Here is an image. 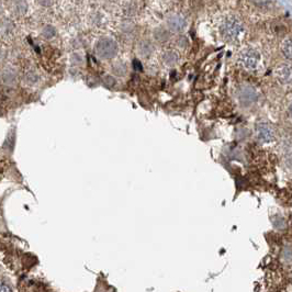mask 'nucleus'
Listing matches in <instances>:
<instances>
[{
  "mask_svg": "<svg viewBox=\"0 0 292 292\" xmlns=\"http://www.w3.org/2000/svg\"><path fill=\"white\" fill-rule=\"evenodd\" d=\"M257 139L261 143H269L275 140V131L268 123H260L256 129Z\"/></svg>",
  "mask_w": 292,
  "mask_h": 292,
  "instance_id": "nucleus-4",
  "label": "nucleus"
},
{
  "mask_svg": "<svg viewBox=\"0 0 292 292\" xmlns=\"http://www.w3.org/2000/svg\"><path fill=\"white\" fill-rule=\"evenodd\" d=\"M167 26L168 28L175 32H180L186 28V21L184 18L179 16H173L169 17L167 20Z\"/></svg>",
  "mask_w": 292,
  "mask_h": 292,
  "instance_id": "nucleus-5",
  "label": "nucleus"
},
{
  "mask_svg": "<svg viewBox=\"0 0 292 292\" xmlns=\"http://www.w3.org/2000/svg\"><path fill=\"white\" fill-rule=\"evenodd\" d=\"M260 55L255 49H246L241 55V63L246 69L253 70L258 66Z\"/></svg>",
  "mask_w": 292,
  "mask_h": 292,
  "instance_id": "nucleus-3",
  "label": "nucleus"
},
{
  "mask_svg": "<svg viewBox=\"0 0 292 292\" xmlns=\"http://www.w3.org/2000/svg\"><path fill=\"white\" fill-rule=\"evenodd\" d=\"M283 53L288 59H292V40H287L283 44Z\"/></svg>",
  "mask_w": 292,
  "mask_h": 292,
  "instance_id": "nucleus-8",
  "label": "nucleus"
},
{
  "mask_svg": "<svg viewBox=\"0 0 292 292\" xmlns=\"http://www.w3.org/2000/svg\"><path fill=\"white\" fill-rule=\"evenodd\" d=\"M139 49H140V53L143 55V56H148V55L153 52V47L152 44H150L149 42H142L140 44L139 47Z\"/></svg>",
  "mask_w": 292,
  "mask_h": 292,
  "instance_id": "nucleus-9",
  "label": "nucleus"
},
{
  "mask_svg": "<svg viewBox=\"0 0 292 292\" xmlns=\"http://www.w3.org/2000/svg\"><path fill=\"white\" fill-rule=\"evenodd\" d=\"M39 2L43 4V6H49V4H52L53 0H39Z\"/></svg>",
  "mask_w": 292,
  "mask_h": 292,
  "instance_id": "nucleus-15",
  "label": "nucleus"
},
{
  "mask_svg": "<svg viewBox=\"0 0 292 292\" xmlns=\"http://www.w3.org/2000/svg\"><path fill=\"white\" fill-rule=\"evenodd\" d=\"M96 53L99 57L109 59L114 57L118 53V45L111 39L103 38L96 44Z\"/></svg>",
  "mask_w": 292,
  "mask_h": 292,
  "instance_id": "nucleus-1",
  "label": "nucleus"
},
{
  "mask_svg": "<svg viewBox=\"0 0 292 292\" xmlns=\"http://www.w3.org/2000/svg\"><path fill=\"white\" fill-rule=\"evenodd\" d=\"M2 80L4 84L11 86V85L14 84V80H16V75H14L13 72H4L2 75Z\"/></svg>",
  "mask_w": 292,
  "mask_h": 292,
  "instance_id": "nucleus-10",
  "label": "nucleus"
},
{
  "mask_svg": "<svg viewBox=\"0 0 292 292\" xmlns=\"http://www.w3.org/2000/svg\"><path fill=\"white\" fill-rule=\"evenodd\" d=\"M163 59L166 65H168V66H174V65L178 62V54L174 52V51H168L164 54Z\"/></svg>",
  "mask_w": 292,
  "mask_h": 292,
  "instance_id": "nucleus-7",
  "label": "nucleus"
},
{
  "mask_svg": "<svg viewBox=\"0 0 292 292\" xmlns=\"http://www.w3.org/2000/svg\"><path fill=\"white\" fill-rule=\"evenodd\" d=\"M42 33H43V37L45 39H51V38L54 37L55 34H56V31H55V29L53 27L48 26V27H45L43 29V32Z\"/></svg>",
  "mask_w": 292,
  "mask_h": 292,
  "instance_id": "nucleus-11",
  "label": "nucleus"
},
{
  "mask_svg": "<svg viewBox=\"0 0 292 292\" xmlns=\"http://www.w3.org/2000/svg\"><path fill=\"white\" fill-rule=\"evenodd\" d=\"M250 1L257 4V6H265L267 3V0H250Z\"/></svg>",
  "mask_w": 292,
  "mask_h": 292,
  "instance_id": "nucleus-14",
  "label": "nucleus"
},
{
  "mask_svg": "<svg viewBox=\"0 0 292 292\" xmlns=\"http://www.w3.org/2000/svg\"><path fill=\"white\" fill-rule=\"evenodd\" d=\"M277 76L281 83L284 84H292V66L284 65L277 70Z\"/></svg>",
  "mask_w": 292,
  "mask_h": 292,
  "instance_id": "nucleus-6",
  "label": "nucleus"
},
{
  "mask_svg": "<svg viewBox=\"0 0 292 292\" xmlns=\"http://www.w3.org/2000/svg\"><path fill=\"white\" fill-rule=\"evenodd\" d=\"M290 114H291V118H292V107H291V109H290Z\"/></svg>",
  "mask_w": 292,
  "mask_h": 292,
  "instance_id": "nucleus-16",
  "label": "nucleus"
},
{
  "mask_svg": "<svg viewBox=\"0 0 292 292\" xmlns=\"http://www.w3.org/2000/svg\"><path fill=\"white\" fill-rule=\"evenodd\" d=\"M243 31L241 22L235 18H228L221 27V33L228 41H234Z\"/></svg>",
  "mask_w": 292,
  "mask_h": 292,
  "instance_id": "nucleus-2",
  "label": "nucleus"
},
{
  "mask_svg": "<svg viewBox=\"0 0 292 292\" xmlns=\"http://www.w3.org/2000/svg\"><path fill=\"white\" fill-rule=\"evenodd\" d=\"M133 67L135 70H142V64H141L138 59H134L133 60Z\"/></svg>",
  "mask_w": 292,
  "mask_h": 292,
  "instance_id": "nucleus-13",
  "label": "nucleus"
},
{
  "mask_svg": "<svg viewBox=\"0 0 292 292\" xmlns=\"http://www.w3.org/2000/svg\"><path fill=\"white\" fill-rule=\"evenodd\" d=\"M155 38L159 40V41H165V40L168 39V33L166 32L164 29H158L157 31L155 32Z\"/></svg>",
  "mask_w": 292,
  "mask_h": 292,
  "instance_id": "nucleus-12",
  "label": "nucleus"
}]
</instances>
